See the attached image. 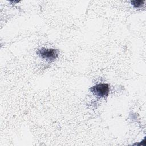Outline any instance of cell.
<instances>
[{
    "instance_id": "obj_1",
    "label": "cell",
    "mask_w": 146,
    "mask_h": 146,
    "mask_svg": "<svg viewBox=\"0 0 146 146\" xmlns=\"http://www.w3.org/2000/svg\"><path fill=\"white\" fill-rule=\"evenodd\" d=\"M91 90L96 95L100 97H104L108 95L109 87L107 84L101 83L93 86L91 88Z\"/></svg>"
},
{
    "instance_id": "obj_2",
    "label": "cell",
    "mask_w": 146,
    "mask_h": 146,
    "mask_svg": "<svg viewBox=\"0 0 146 146\" xmlns=\"http://www.w3.org/2000/svg\"><path fill=\"white\" fill-rule=\"evenodd\" d=\"M39 54L44 59L48 60H54L58 56V51L55 49H46L42 48L39 52Z\"/></svg>"
},
{
    "instance_id": "obj_3",
    "label": "cell",
    "mask_w": 146,
    "mask_h": 146,
    "mask_svg": "<svg viewBox=\"0 0 146 146\" xmlns=\"http://www.w3.org/2000/svg\"><path fill=\"white\" fill-rule=\"evenodd\" d=\"M131 2L135 7H139L144 4V3L145 2V1H141V0L132 1Z\"/></svg>"
}]
</instances>
